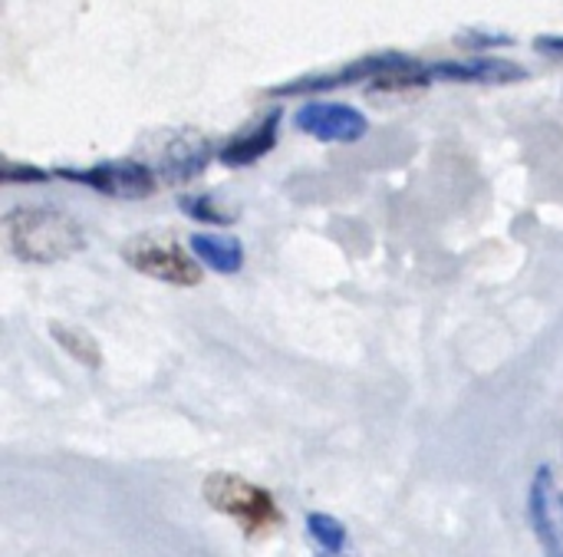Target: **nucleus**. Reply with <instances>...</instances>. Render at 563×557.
<instances>
[{
	"mask_svg": "<svg viewBox=\"0 0 563 557\" xmlns=\"http://www.w3.org/2000/svg\"><path fill=\"white\" fill-rule=\"evenodd\" d=\"M178 208H181L188 218L205 221V225H228V221H234L228 211H221V208L211 201V195H181V198H178Z\"/></svg>",
	"mask_w": 563,
	"mask_h": 557,
	"instance_id": "14",
	"label": "nucleus"
},
{
	"mask_svg": "<svg viewBox=\"0 0 563 557\" xmlns=\"http://www.w3.org/2000/svg\"><path fill=\"white\" fill-rule=\"evenodd\" d=\"M534 50H538V53H548V56H563V36H558V33L538 36V40H534Z\"/></svg>",
	"mask_w": 563,
	"mask_h": 557,
	"instance_id": "17",
	"label": "nucleus"
},
{
	"mask_svg": "<svg viewBox=\"0 0 563 557\" xmlns=\"http://www.w3.org/2000/svg\"><path fill=\"white\" fill-rule=\"evenodd\" d=\"M459 43L462 46H508L511 43V36H505V33H462L459 36Z\"/></svg>",
	"mask_w": 563,
	"mask_h": 557,
	"instance_id": "16",
	"label": "nucleus"
},
{
	"mask_svg": "<svg viewBox=\"0 0 563 557\" xmlns=\"http://www.w3.org/2000/svg\"><path fill=\"white\" fill-rule=\"evenodd\" d=\"M561 505H563V499H561Z\"/></svg>",
	"mask_w": 563,
	"mask_h": 557,
	"instance_id": "18",
	"label": "nucleus"
},
{
	"mask_svg": "<svg viewBox=\"0 0 563 557\" xmlns=\"http://www.w3.org/2000/svg\"><path fill=\"white\" fill-rule=\"evenodd\" d=\"M0 178L3 182H43L46 172L36 165H20V162H3L0 165Z\"/></svg>",
	"mask_w": 563,
	"mask_h": 557,
	"instance_id": "15",
	"label": "nucleus"
},
{
	"mask_svg": "<svg viewBox=\"0 0 563 557\" xmlns=\"http://www.w3.org/2000/svg\"><path fill=\"white\" fill-rule=\"evenodd\" d=\"M3 238L10 251L26 264H56L86 248L82 228L59 208L23 205L7 211Z\"/></svg>",
	"mask_w": 563,
	"mask_h": 557,
	"instance_id": "1",
	"label": "nucleus"
},
{
	"mask_svg": "<svg viewBox=\"0 0 563 557\" xmlns=\"http://www.w3.org/2000/svg\"><path fill=\"white\" fill-rule=\"evenodd\" d=\"M432 83H478V86H508L528 79V66L501 56H468V59H439L429 63Z\"/></svg>",
	"mask_w": 563,
	"mask_h": 557,
	"instance_id": "7",
	"label": "nucleus"
},
{
	"mask_svg": "<svg viewBox=\"0 0 563 557\" xmlns=\"http://www.w3.org/2000/svg\"><path fill=\"white\" fill-rule=\"evenodd\" d=\"M208 162H211V145L205 139H198V135H185V139H175V145L168 149L162 172H165L168 182H188Z\"/></svg>",
	"mask_w": 563,
	"mask_h": 557,
	"instance_id": "11",
	"label": "nucleus"
},
{
	"mask_svg": "<svg viewBox=\"0 0 563 557\" xmlns=\"http://www.w3.org/2000/svg\"><path fill=\"white\" fill-rule=\"evenodd\" d=\"M49 337L73 357V360H79V363H86V367H99V343L86 334V330H79V327H69V324H53L49 327Z\"/></svg>",
	"mask_w": 563,
	"mask_h": 557,
	"instance_id": "13",
	"label": "nucleus"
},
{
	"mask_svg": "<svg viewBox=\"0 0 563 557\" xmlns=\"http://www.w3.org/2000/svg\"><path fill=\"white\" fill-rule=\"evenodd\" d=\"M297 129L320 142H360L369 129L366 116L346 102H307L294 116Z\"/></svg>",
	"mask_w": 563,
	"mask_h": 557,
	"instance_id": "6",
	"label": "nucleus"
},
{
	"mask_svg": "<svg viewBox=\"0 0 563 557\" xmlns=\"http://www.w3.org/2000/svg\"><path fill=\"white\" fill-rule=\"evenodd\" d=\"M307 538L317 548L320 557H353V545H350V532L323 512H310L307 515Z\"/></svg>",
	"mask_w": 563,
	"mask_h": 557,
	"instance_id": "12",
	"label": "nucleus"
},
{
	"mask_svg": "<svg viewBox=\"0 0 563 557\" xmlns=\"http://www.w3.org/2000/svg\"><path fill=\"white\" fill-rule=\"evenodd\" d=\"M125 264H132L139 274L175 284V287H195L201 284V264L185 254L181 241L172 231H145L125 241L122 248Z\"/></svg>",
	"mask_w": 563,
	"mask_h": 557,
	"instance_id": "4",
	"label": "nucleus"
},
{
	"mask_svg": "<svg viewBox=\"0 0 563 557\" xmlns=\"http://www.w3.org/2000/svg\"><path fill=\"white\" fill-rule=\"evenodd\" d=\"M551 482H554L551 466H541L534 482H531V492H528V522H531V528H534V535L541 542L544 557H563V535L558 518H554Z\"/></svg>",
	"mask_w": 563,
	"mask_h": 557,
	"instance_id": "8",
	"label": "nucleus"
},
{
	"mask_svg": "<svg viewBox=\"0 0 563 557\" xmlns=\"http://www.w3.org/2000/svg\"><path fill=\"white\" fill-rule=\"evenodd\" d=\"M59 178H69V182H79V185H89L92 192L99 195H109V198H148L158 185V175L142 165V162H99V165H89V168H56Z\"/></svg>",
	"mask_w": 563,
	"mask_h": 557,
	"instance_id": "5",
	"label": "nucleus"
},
{
	"mask_svg": "<svg viewBox=\"0 0 563 557\" xmlns=\"http://www.w3.org/2000/svg\"><path fill=\"white\" fill-rule=\"evenodd\" d=\"M277 129H280V112H267L261 122H254L247 132L228 139L221 149H218V162L228 165V168H241V165H251L257 159H264L274 145H277Z\"/></svg>",
	"mask_w": 563,
	"mask_h": 557,
	"instance_id": "9",
	"label": "nucleus"
},
{
	"mask_svg": "<svg viewBox=\"0 0 563 557\" xmlns=\"http://www.w3.org/2000/svg\"><path fill=\"white\" fill-rule=\"evenodd\" d=\"M201 495H205V502L214 512L234 518L244 528L247 538H264V535H271L284 522L274 495L267 489L247 482L244 476H234V472L208 476L205 485H201Z\"/></svg>",
	"mask_w": 563,
	"mask_h": 557,
	"instance_id": "3",
	"label": "nucleus"
},
{
	"mask_svg": "<svg viewBox=\"0 0 563 557\" xmlns=\"http://www.w3.org/2000/svg\"><path fill=\"white\" fill-rule=\"evenodd\" d=\"M356 83H373L376 89H416V86H429L432 83V73H429V63H422L416 56H406V53H376V56L353 59L350 66L330 69V73H313V76H300L294 83H284V86L271 89V96L327 92V89L356 86Z\"/></svg>",
	"mask_w": 563,
	"mask_h": 557,
	"instance_id": "2",
	"label": "nucleus"
},
{
	"mask_svg": "<svg viewBox=\"0 0 563 557\" xmlns=\"http://www.w3.org/2000/svg\"><path fill=\"white\" fill-rule=\"evenodd\" d=\"M188 244H191V254H195L205 267H211V271H218V274H238V271L244 267V248H241L238 238L198 231V234L188 238Z\"/></svg>",
	"mask_w": 563,
	"mask_h": 557,
	"instance_id": "10",
	"label": "nucleus"
}]
</instances>
